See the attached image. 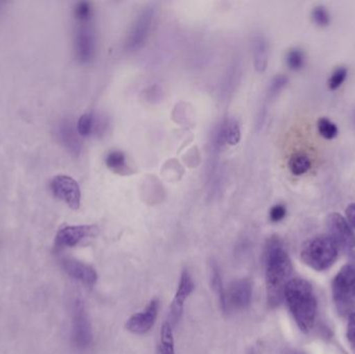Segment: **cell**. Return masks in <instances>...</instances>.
Wrapping results in <instances>:
<instances>
[{
	"mask_svg": "<svg viewBox=\"0 0 355 354\" xmlns=\"http://www.w3.org/2000/svg\"><path fill=\"white\" fill-rule=\"evenodd\" d=\"M266 262L267 303L270 308H277L283 303L285 289L292 280L291 260L284 247L283 241L272 236L267 241L265 249Z\"/></svg>",
	"mask_w": 355,
	"mask_h": 354,
	"instance_id": "1",
	"label": "cell"
},
{
	"mask_svg": "<svg viewBox=\"0 0 355 354\" xmlns=\"http://www.w3.org/2000/svg\"><path fill=\"white\" fill-rule=\"evenodd\" d=\"M285 299L298 328L309 334L314 328L318 303L312 285L304 278H292L285 289Z\"/></svg>",
	"mask_w": 355,
	"mask_h": 354,
	"instance_id": "2",
	"label": "cell"
},
{
	"mask_svg": "<svg viewBox=\"0 0 355 354\" xmlns=\"http://www.w3.org/2000/svg\"><path fill=\"white\" fill-rule=\"evenodd\" d=\"M302 260L316 272L329 269L339 257V247L329 236H317L302 245Z\"/></svg>",
	"mask_w": 355,
	"mask_h": 354,
	"instance_id": "3",
	"label": "cell"
},
{
	"mask_svg": "<svg viewBox=\"0 0 355 354\" xmlns=\"http://www.w3.org/2000/svg\"><path fill=\"white\" fill-rule=\"evenodd\" d=\"M334 301L342 315H348L354 307L355 299V267L343 266L333 282ZM350 315V313H349Z\"/></svg>",
	"mask_w": 355,
	"mask_h": 354,
	"instance_id": "4",
	"label": "cell"
},
{
	"mask_svg": "<svg viewBox=\"0 0 355 354\" xmlns=\"http://www.w3.org/2000/svg\"><path fill=\"white\" fill-rule=\"evenodd\" d=\"M93 330L85 303L81 299H76L73 305V345L78 351H87L93 344Z\"/></svg>",
	"mask_w": 355,
	"mask_h": 354,
	"instance_id": "5",
	"label": "cell"
},
{
	"mask_svg": "<svg viewBox=\"0 0 355 354\" xmlns=\"http://www.w3.org/2000/svg\"><path fill=\"white\" fill-rule=\"evenodd\" d=\"M154 20H155L154 6H147L139 12L125 41V48L127 50L135 51L145 45L153 27Z\"/></svg>",
	"mask_w": 355,
	"mask_h": 354,
	"instance_id": "6",
	"label": "cell"
},
{
	"mask_svg": "<svg viewBox=\"0 0 355 354\" xmlns=\"http://www.w3.org/2000/svg\"><path fill=\"white\" fill-rule=\"evenodd\" d=\"M74 51L80 64H89L96 55V35L91 22L77 23Z\"/></svg>",
	"mask_w": 355,
	"mask_h": 354,
	"instance_id": "7",
	"label": "cell"
},
{
	"mask_svg": "<svg viewBox=\"0 0 355 354\" xmlns=\"http://www.w3.org/2000/svg\"><path fill=\"white\" fill-rule=\"evenodd\" d=\"M50 189L56 199L66 203L71 209L77 210L80 207V187L72 177L67 175L54 177L50 182Z\"/></svg>",
	"mask_w": 355,
	"mask_h": 354,
	"instance_id": "8",
	"label": "cell"
},
{
	"mask_svg": "<svg viewBox=\"0 0 355 354\" xmlns=\"http://www.w3.org/2000/svg\"><path fill=\"white\" fill-rule=\"evenodd\" d=\"M98 227L93 224L66 226L58 231L55 236V247L58 249H70L80 245L87 239L98 234Z\"/></svg>",
	"mask_w": 355,
	"mask_h": 354,
	"instance_id": "9",
	"label": "cell"
},
{
	"mask_svg": "<svg viewBox=\"0 0 355 354\" xmlns=\"http://www.w3.org/2000/svg\"><path fill=\"white\" fill-rule=\"evenodd\" d=\"M327 226L329 229V237L337 243L338 247L346 249L355 247V234L346 218L337 212L329 214L327 218Z\"/></svg>",
	"mask_w": 355,
	"mask_h": 354,
	"instance_id": "10",
	"label": "cell"
},
{
	"mask_svg": "<svg viewBox=\"0 0 355 354\" xmlns=\"http://www.w3.org/2000/svg\"><path fill=\"white\" fill-rule=\"evenodd\" d=\"M159 311V301L154 299L143 311L131 316L126 322V328L135 335H146L155 326Z\"/></svg>",
	"mask_w": 355,
	"mask_h": 354,
	"instance_id": "11",
	"label": "cell"
},
{
	"mask_svg": "<svg viewBox=\"0 0 355 354\" xmlns=\"http://www.w3.org/2000/svg\"><path fill=\"white\" fill-rule=\"evenodd\" d=\"M252 285L248 278H240L234 281L230 285L227 292V310L248 309L252 303Z\"/></svg>",
	"mask_w": 355,
	"mask_h": 354,
	"instance_id": "12",
	"label": "cell"
},
{
	"mask_svg": "<svg viewBox=\"0 0 355 354\" xmlns=\"http://www.w3.org/2000/svg\"><path fill=\"white\" fill-rule=\"evenodd\" d=\"M194 290V283L192 280L191 276L187 270H184L180 276L179 285L175 294L174 299H173L172 306H171V320L168 321L172 324V326H176L178 322L181 319L183 316L184 307H185L186 301L190 297Z\"/></svg>",
	"mask_w": 355,
	"mask_h": 354,
	"instance_id": "13",
	"label": "cell"
},
{
	"mask_svg": "<svg viewBox=\"0 0 355 354\" xmlns=\"http://www.w3.org/2000/svg\"><path fill=\"white\" fill-rule=\"evenodd\" d=\"M62 269L68 276L87 287H93L98 281V274L95 268L89 264L83 263L78 260L64 258L60 261Z\"/></svg>",
	"mask_w": 355,
	"mask_h": 354,
	"instance_id": "14",
	"label": "cell"
},
{
	"mask_svg": "<svg viewBox=\"0 0 355 354\" xmlns=\"http://www.w3.org/2000/svg\"><path fill=\"white\" fill-rule=\"evenodd\" d=\"M241 139V130L237 121L233 118H225L215 128L213 133V145L215 148L225 145H237Z\"/></svg>",
	"mask_w": 355,
	"mask_h": 354,
	"instance_id": "15",
	"label": "cell"
},
{
	"mask_svg": "<svg viewBox=\"0 0 355 354\" xmlns=\"http://www.w3.org/2000/svg\"><path fill=\"white\" fill-rule=\"evenodd\" d=\"M56 135L60 143L72 155L79 156L83 150V141L78 131L70 120H62L56 127Z\"/></svg>",
	"mask_w": 355,
	"mask_h": 354,
	"instance_id": "16",
	"label": "cell"
},
{
	"mask_svg": "<svg viewBox=\"0 0 355 354\" xmlns=\"http://www.w3.org/2000/svg\"><path fill=\"white\" fill-rule=\"evenodd\" d=\"M252 49L257 72H265L269 60V45L266 37L262 35H254L252 41Z\"/></svg>",
	"mask_w": 355,
	"mask_h": 354,
	"instance_id": "17",
	"label": "cell"
},
{
	"mask_svg": "<svg viewBox=\"0 0 355 354\" xmlns=\"http://www.w3.org/2000/svg\"><path fill=\"white\" fill-rule=\"evenodd\" d=\"M104 122L93 112H85L79 118L76 128L81 137L91 136L103 130Z\"/></svg>",
	"mask_w": 355,
	"mask_h": 354,
	"instance_id": "18",
	"label": "cell"
},
{
	"mask_svg": "<svg viewBox=\"0 0 355 354\" xmlns=\"http://www.w3.org/2000/svg\"><path fill=\"white\" fill-rule=\"evenodd\" d=\"M211 285H212L213 291H214L217 299H218L221 310H223V313H227V312H229L227 303V291H225V286H223L220 269H219V266L217 265L216 262H213L212 266H211Z\"/></svg>",
	"mask_w": 355,
	"mask_h": 354,
	"instance_id": "19",
	"label": "cell"
},
{
	"mask_svg": "<svg viewBox=\"0 0 355 354\" xmlns=\"http://www.w3.org/2000/svg\"><path fill=\"white\" fill-rule=\"evenodd\" d=\"M157 354H176L174 330H173V326L170 321H166L162 324Z\"/></svg>",
	"mask_w": 355,
	"mask_h": 354,
	"instance_id": "20",
	"label": "cell"
},
{
	"mask_svg": "<svg viewBox=\"0 0 355 354\" xmlns=\"http://www.w3.org/2000/svg\"><path fill=\"white\" fill-rule=\"evenodd\" d=\"M105 164L112 172L116 174L126 175L128 172L127 157L122 151H112L105 158Z\"/></svg>",
	"mask_w": 355,
	"mask_h": 354,
	"instance_id": "21",
	"label": "cell"
},
{
	"mask_svg": "<svg viewBox=\"0 0 355 354\" xmlns=\"http://www.w3.org/2000/svg\"><path fill=\"white\" fill-rule=\"evenodd\" d=\"M312 162L308 155L296 153L289 160V170L295 176H302L311 170Z\"/></svg>",
	"mask_w": 355,
	"mask_h": 354,
	"instance_id": "22",
	"label": "cell"
},
{
	"mask_svg": "<svg viewBox=\"0 0 355 354\" xmlns=\"http://www.w3.org/2000/svg\"><path fill=\"white\" fill-rule=\"evenodd\" d=\"M286 64L292 71H300L306 64V54L300 48H291L286 54Z\"/></svg>",
	"mask_w": 355,
	"mask_h": 354,
	"instance_id": "23",
	"label": "cell"
},
{
	"mask_svg": "<svg viewBox=\"0 0 355 354\" xmlns=\"http://www.w3.org/2000/svg\"><path fill=\"white\" fill-rule=\"evenodd\" d=\"M74 18L77 23L91 22L94 16V8L87 1H79L74 6Z\"/></svg>",
	"mask_w": 355,
	"mask_h": 354,
	"instance_id": "24",
	"label": "cell"
},
{
	"mask_svg": "<svg viewBox=\"0 0 355 354\" xmlns=\"http://www.w3.org/2000/svg\"><path fill=\"white\" fill-rule=\"evenodd\" d=\"M318 131L321 136L325 139H334L339 134V129L335 123L327 118H320L318 120Z\"/></svg>",
	"mask_w": 355,
	"mask_h": 354,
	"instance_id": "25",
	"label": "cell"
},
{
	"mask_svg": "<svg viewBox=\"0 0 355 354\" xmlns=\"http://www.w3.org/2000/svg\"><path fill=\"white\" fill-rule=\"evenodd\" d=\"M347 75L348 70L346 67H338L337 69H335L329 76V81H327L329 89L336 91V89H339L347 78Z\"/></svg>",
	"mask_w": 355,
	"mask_h": 354,
	"instance_id": "26",
	"label": "cell"
},
{
	"mask_svg": "<svg viewBox=\"0 0 355 354\" xmlns=\"http://www.w3.org/2000/svg\"><path fill=\"white\" fill-rule=\"evenodd\" d=\"M311 16H312L313 22L318 26L327 27L331 23V15H329V10L324 6H315L312 10Z\"/></svg>",
	"mask_w": 355,
	"mask_h": 354,
	"instance_id": "27",
	"label": "cell"
},
{
	"mask_svg": "<svg viewBox=\"0 0 355 354\" xmlns=\"http://www.w3.org/2000/svg\"><path fill=\"white\" fill-rule=\"evenodd\" d=\"M287 85L288 77L286 76V75H277V76L271 80L270 85H269L268 91H267L268 99H275V98H277Z\"/></svg>",
	"mask_w": 355,
	"mask_h": 354,
	"instance_id": "28",
	"label": "cell"
},
{
	"mask_svg": "<svg viewBox=\"0 0 355 354\" xmlns=\"http://www.w3.org/2000/svg\"><path fill=\"white\" fill-rule=\"evenodd\" d=\"M287 215V208L284 204H277L269 211V218L272 222H279Z\"/></svg>",
	"mask_w": 355,
	"mask_h": 354,
	"instance_id": "29",
	"label": "cell"
},
{
	"mask_svg": "<svg viewBox=\"0 0 355 354\" xmlns=\"http://www.w3.org/2000/svg\"><path fill=\"white\" fill-rule=\"evenodd\" d=\"M348 341L352 345L355 353V313H352L348 317L347 333H346Z\"/></svg>",
	"mask_w": 355,
	"mask_h": 354,
	"instance_id": "30",
	"label": "cell"
},
{
	"mask_svg": "<svg viewBox=\"0 0 355 354\" xmlns=\"http://www.w3.org/2000/svg\"><path fill=\"white\" fill-rule=\"evenodd\" d=\"M346 220L352 228L355 229V203L350 204L346 209Z\"/></svg>",
	"mask_w": 355,
	"mask_h": 354,
	"instance_id": "31",
	"label": "cell"
},
{
	"mask_svg": "<svg viewBox=\"0 0 355 354\" xmlns=\"http://www.w3.org/2000/svg\"><path fill=\"white\" fill-rule=\"evenodd\" d=\"M250 354H257V353H254V351H252V353H250Z\"/></svg>",
	"mask_w": 355,
	"mask_h": 354,
	"instance_id": "32",
	"label": "cell"
},
{
	"mask_svg": "<svg viewBox=\"0 0 355 354\" xmlns=\"http://www.w3.org/2000/svg\"><path fill=\"white\" fill-rule=\"evenodd\" d=\"M294 354H304V353H294Z\"/></svg>",
	"mask_w": 355,
	"mask_h": 354,
	"instance_id": "33",
	"label": "cell"
},
{
	"mask_svg": "<svg viewBox=\"0 0 355 354\" xmlns=\"http://www.w3.org/2000/svg\"><path fill=\"white\" fill-rule=\"evenodd\" d=\"M354 122H355V116H354Z\"/></svg>",
	"mask_w": 355,
	"mask_h": 354,
	"instance_id": "34",
	"label": "cell"
}]
</instances>
